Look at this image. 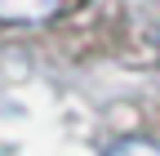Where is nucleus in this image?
Here are the masks:
<instances>
[{
    "instance_id": "nucleus-1",
    "label": "nucleus",
    "mask_w": 160,
    "mask_h": 156,
    "mask_svg": "<svg viewBox=\"0 0 160 156\" xmlns=\"http://www.w3.org/2000/svg\"><path fill=\"white\" fill-rule=\"evenodd\" d=\"M62 9V0H0V18L9 23H45Z\"/></svg>"
},
{
    "instance_id": "nucleus-2",
    "label": "nucleus",
    "mask_w": 160,
    "mask_h": 156,
    "mask_svg": "<svg viewBox=\"0 0 160 156\" xmlns=\"http://www.w3.org/2000/svg\"><path fill=\"white\" fill-rule=\"evenodd\" d=\"M107 156H160V143H151V138H120Z\"/></svg>"
}]
</instances>
